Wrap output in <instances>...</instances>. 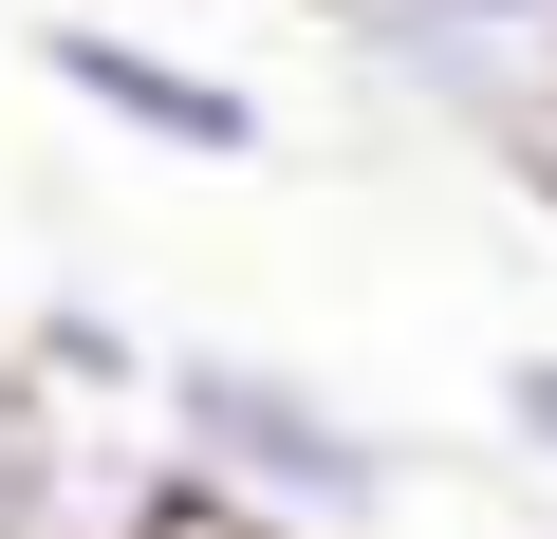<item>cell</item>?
Instances as JSON below:
<instances>
[{
	"instance_id": "obj_1",
	"label": "cell",
	"mask_w": 557,
	"mask_h": 539,
	"mask_svg": "<svg viewBox=\"0 0 557 539\" xmlns=\"http://www.w3.org/2000/svg\"><path fill=\"white\" fill-rule=\"evenodd\" d=\"M131 446H149L186 502L260 520V539H372V520L409 502V446H391L335 372L260 354V335H168V354H149Z\"/></svg>"
},
{
	"instance_id": "obj_2",
	"label": "cell",
	"mask_w": 557,
	"mask_h": 539,
	"mask_svg": "<svg viewBox=\"0 0 557 539\" xmlns=\"http://www.w3.org/2000/svg\"><path fill=\"white\" fill-rule=\"evenodd\" d=\"M317 38L391 112H428V131H465L502 168L557 149V0H317Z\"/></svg>"
},
{
	"instance_id": "obj_3",
	"label": "cell",
	"mask_w": 557,
	"mask_h": 539,
	"mask_svg": "<svg viewBox=\"0 0 557 539\" xmlns=\"http://www.w3.org/2000/svg\"><path fill=\"white\" fill-rule=\"evenodd\" d=\"M38 75H57V112L131 131V149H168V168H260V149H278L260 75H223V57H186V38H149V20H112V0H57V20H38Z\"/></svg>"
},
{
	"instance_id": "obj_4",
	"label": "cell",
	"mask_w": 557,
	"mask_h": 539,
	"mask_svg": "<svg viewBox=\"0 0 557 539\" xmlns=\"http://www.w3.org/2000/svg\"><path fill=\"white\" fill-rule=\"evenodd\" d=\"M149 520H168V465L131 428H57L0 372V539H149Z\"/></svg>"
},
{
	"instance_id": "obj_5",
	"label": "cell",
	"mask_w": 557,
	"mask_h": 539,
	"mask_svg": "<svg viewBox=\"0 0 557 539\" xmlns=\"http://www.w3.org/2000/svg\"><path fill=\"white\" fill-rule=\"evenodd\" d=\"M0 372H20V391H38L57 428H131V409H149V335H131L112 298H38Z\"/></svg>"
},
{
	"instance_id": "obj_6",
	"label": "cell",
	"mask_w": 557,
	"mask_h": 539,
	"mask_svg": "<svg viewBox=\"0 0 557 539\" xmlns=\"http://www.w3.org/2000/svg\"><path fill=\"white\" fill-rule=\"evenodd\" d=\"M483 409H502V446L557 483V335H539V354H502V391H483Z\"/></svg>"
},
{
	"instance_id": "obj_7",
	"label": "cell",
	"mask_w": 557,
	"mask_h": 539,
	"mask_svg": "<svg viewBox=\"0 0 557 539\" xmlns=\"http://www.w3.org/2000/svg\"><path fill=\"white\" fill-rule=\"evenodd\" d=\"M149 539H260V520H223V502H186V483H168V520H149Z\"/></svg>"
},
{
	"instance_id": "obj_8",
	"label": "cell",
	"mask_w": 557,
	"mask_h": 539,
	"mask_svg": "<svg viewBox=\"0 0 557 539\" xmlns=\"http://www.w3.org/2000/svg\"><path fill=\"white\" fill-rule=\"evenodd\" d=\"M520 186H539V205H557V149H539V168H520Z\"/></svg>"
}]
</instances>
